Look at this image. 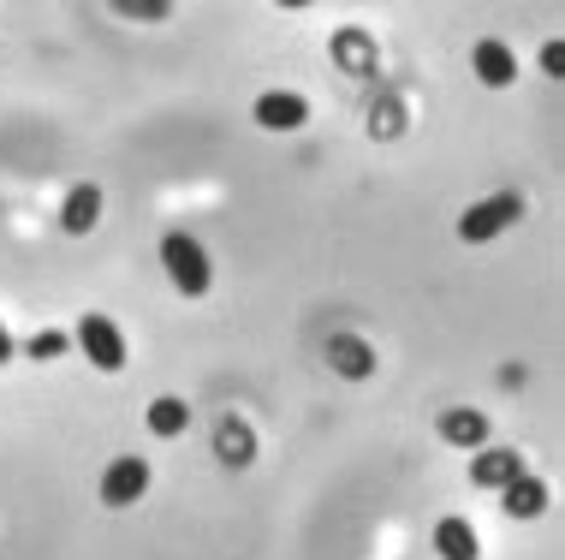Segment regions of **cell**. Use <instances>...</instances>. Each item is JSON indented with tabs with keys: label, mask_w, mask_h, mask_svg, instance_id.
<instances>
[{
	"label": "cell",
	"mask_w": 565,
	"mask_h": 560,
	"mask_svg": "<svg viewBox=\"0 0 565 560\" xmlns=\"http://www.w3.org/2000/svg\"><path fill=\"white\" fill-rule=\"evenodd\" d=\"M435 549H440V560H482V542H477V531H470L458 513H447V519H435Z\"/></svg>",
	"instance_id": "cell-8"
},
{
	"label": "cell",
	"mask_w": 565,
	"mask_h": 560,
	"mask_svg": "<svg viewBox=\"0 0 565 560\" xmlns=\"http://www.w3.org/2000/svg\"><path fill=\"white\" fill-rule=\"evenodd\" d=\"M303 119H310V102H303L298 89H268V96H256V126L263 131H298Z\"/></svg>",
	"instance_id": "cell-5"
},
{
	"label": "cell",
	"mask_w": 565,
	"mask_h": 560,
	"mask_svg": "<svg viewBox=\"0 0 565 560\" xmlns=\"http://www.w3.org/2000/svg\"><path fill=\"white\" fill-rule=\"evenodd\" d=\"M96 221H102V186H72L66 209H60V226H66L72 239H84Z\"/></svg>",
	"instance_id": "cell-9"
},
{
	"label": "cell",
	"mask_w": 565,
	"mask_h": 560,
	"mask_svg": "<svg viewBox=\"0 0 565 560\" xmlns=\"http://www.w3.org/2000/svg\"><path fill=\"white\" fill-rule=\"evenodd\" d=\"M66 352V335H36L30 340V358H60Z\"/></svg>",
	"instance_id": "cell-15"
},
{
	"label": "cell",
	"mask_w": 565,
	"mask_h": 560,
	"mask_svg": "<svg viewBox=\"0 0 565 560\" xmlns=\"http://www.w3.org/2000/svg\"><path fill=\"white\" fill-rule=\"evenodd\" d=\"M477 78L494 84V89L518 84V54H512L500 36H482V42H477Z\"/></svg>",
	"instance_id": "cell-6"
},
{
	"label": "cell",
	"mask_w": 565,
	"mask_h": 560,
	"mask_svg": "<svg viewBox=\"0 0 565 560\" xmlns=\"http://www.w3.org/2000/svg\"><path fill=\"white\" fill-rule=\"evenodd\" d=\"M507 513H512V519H542V513H547V489L530 472H518L507 483Z\"/></svg>",
	"instance_id": "cell-10"
},
{
	"label": "cell",
	"mask_w": 565,
	"mask_h": 560,
	"mask_svg": "<svg viewBox=\"0 0 565 560\" xmlns=\"http://www.w3.org/2000/svg\"><path fill=\"white\" fill-rule=\"evenodd\" d=\"M131 19H167V0H131Z\"/></svg>",
	"instance_id": "cell-16"
},
{
	"label": "cell",
	"mask_w": 565,
	"mask_h": 560,
	"mask_svg": "<svg viewBox=\"0 0 565 560\" xmlns=\"http://www.w3.org/2000/svg\"><path fill=\"white\" fill-rule=\"evenodd\" d=\"M518 221H524V197L494 191V197H482V203H470L465 215H458V239H465V245H488V239H500Z\"/></svg>",
	"instance_id": "cell-2"
},
{
	"label": "cell",
	"mask_w": 565,
	"mask_h": 560,
	"mask_svg": "<svg viewBox=\"0 0 565 560\" xmlns=\"http://www.w3.org/2000/svg\"><path fill=\"white\" fill-rule=\"evenodd\" d=\"M78 346H84V358H89L102 376H119V370H126V340H119V328H114L102 310H89L84 323H78Z\"/></svg>",
	"instance_id": "cell-3"
},
{
	"label": "cell",
	"mask_w": 565,
	"mask_h": 560,
	"mask_svg": "<svg viewBox=\"0 0 565 560\" xmlns=\"http://www.w3.org/2000/svg\"><path fill=\"white\" fill-rule=\"evenodd\" d=\"M161 268H167V281L179 286L185 298H203L209 293V251L196 245V233H167L161 239Z\"/></svg>",
	"instance_id": "cell-1"
},
{
	"label": "cell",
	"mask_w": 565,
	"mask_h": 560,
	"mask_svg": "<svg viewBox=\"0 0 565 560\" xmlns=\"http://www.w3.org/2000/svg\"><path fill=\"white\" fill-rule=\"evenodd\" d=\"M542 72H554V78L565 72V49H559V42H547V49H542Z\"/></svg>",
	"instance_id": "cell-17"
},
{
	"label": "cell",
	"mask_w": 565,
	"mask_h": 560,
	"mask_svg": "<svg viewBox=\"0 0 565 560\" xmlns=\"http://www.w3.org/2000/svg\"><path fill=\"white\" fill-rule=\"evenodd\" d=\"M518 472H524V459H518L512 447H477V465H470L477 489H507Z\"/></svg>",
	"instance_id": "cell-7"
},
{
	"label": "cell",
	"mask_w": 565,
	"mask_h": 560,
	"mask_svg": "<svg viewBox=\"0 0 565 560\" xmlns=\"http://www.w3.org/2000/svg\"><path fill=\"white\" fill-rule=\"evenodd\" d=\"M0 364H12V335H7V323H0Z\"/></svg>",
	"instance_id": "cell-18"
},
{
	"label": "cell",
	"mask_w": 565,
	"mask_h": 560,
	"mask_svg": "<svg viewBox=\"0 0 565 560\" xmlns=\"http://www.w3.org/2000/svg\"><path fill=\"white\" fill-rule=\"evenodd\" d=\"M149 495V459H137V453H119V459L102 472V501L108 507H131Z\"/></svg>",
	"instance_id": "cell-4"
},
{
	"label": "cell",
	"mask_w": 565,
	"mask_h": 560,
	"mask_svg": "<svg viewBox=\"0 0 565 560\" xmlns=\"http://www.w3.org/2000/svg\"><path fill=\"white\" fill-rule=\"evenodd\" d=\"M185 423H191V405H185V400H173V393L149 405V430L167 435V442H173V435H185Z\"/></svg>",
	"instance_id": "cell-13"
},
{
	"label": "cell",
	"mask_w": 565,
	"mask_h": 560,
	"mask_svg": "<svg viewBox=\"0 0 565 560\" xmlns=\"http://www.w3.org/2000/svg\"><path fill=\"white\" fill-rule=\"evenodd\" d=\"M328 358H333V364H340V376H351V382H363V376L375 370L370 346H358L351 335H340V340H333V346H328Z\"/></svg>",
	"instance_id": "cell-12"
},
{
	"label": "cell",
	"mask_w": 565,
	"mask_h": 560,
	"mask_svg": "<svg viewBox=\"0 0 565 560\" xmlns=\"http://www.w3.org/2000/svg\"><path fill=\"white\" fill-rule=\"evenodd\" d=\"M440 435H447L452 447H482V442H488V418H482V412H465V405H458V412L440 418Z\"/></svg>",
	"instance_id": "cell-11"
},
{
	"label": "cell",
	"mask_w": 565,
	"mask_h": 560,
	"mask_svg": "<svg viewBox=\"0 0 565 560\" xmlns=\"http://www.w3.org/2000/svg\"><path fill=\"white\" fill-rule=\"evenodd\" d=\"M250 453H256L250 430H238V423L226 418V423H221V459H226V465H250Z\"/></svg>",
	"instance_id": "cell-14"
}]
</instances>
